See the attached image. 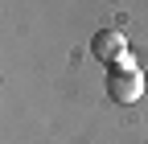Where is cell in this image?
Listing matches in <instances>:
<instances>
[{
	"instance_id": "7a4b0ae2",
	"label": "cell",
	"mask_w": 148,
	"mask_h": 144,
	"mask_svg": "<svg viewBox=\"0 0 148 144\" xmlns=\"http://www.w3.org/2000/svg\"><path fill=\"white\" fill-rule=\"evenodd\" d=\"M90 53H95L103 66H119L127 58V41H123L119 29H99L95 37H90Z\"/></svg>"
},
{
	"instance_id": "6da1fadb",
	"label": "cell",
	"mask_w": 148,
	"mask_h": 144,
	"mask_svg": "<svg viewBox=\"0 0 148 144\" xmlns=\"http://www.w3.org/2000/svg\"><path fill=\"white\" fill-rule=\"evenodd\" d=\"M107 95L115 99V103H136L144 95V78H140V70L127 62V58L119 62V70L107 74Z\"/></svg>"
}]
</instances>
